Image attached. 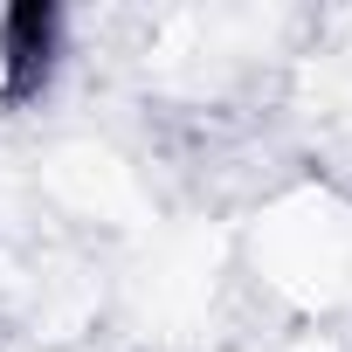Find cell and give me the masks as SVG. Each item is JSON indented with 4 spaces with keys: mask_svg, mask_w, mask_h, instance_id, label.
I'll list each match as a JSON object with an SVG mask.
<instances>
[{
    "mask_svg": "<svg viewBox=\"0 0 352 352\" xmlns=\"http://www.w3.org/2000/svg\"><path fill=\"white\" fill-rule=\"evenodd\" d=\"M63 56H69V21L56 8L0 0V118H21L28 104H42Z\"/></svg>",
    "mask_w": 352,
    "mask_h": 352,
    "instance_id": "6da1fadb",
    "label": "cell"
}]
</instances>
